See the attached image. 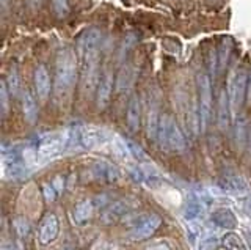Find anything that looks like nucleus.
Segmentation results:
<instances>
[{"label":"nucleus","mask_w":251,"mask_h":250,"mask_svg":"<svg viewBox=\"0 0 251 250\" xmlns=\"http://www.w3.org/2000/svg\"><path fill=\"white\" fill-rule=\"evenodd\" d=\"M13 225H14L16 233H18L21 238L27 236L28 231H30V223H28L27 219H24V217H18V219H16V221L13 222Z\"/></svg>","instance_id":"obj_25"},{"label":"nucleus","mask_w":251,"mask_h":250,"mask_svg":"<svg viewBox=\"0 0 251 250\" xmlns=\"http://www.w3.org/2000/svg\"><path fill=\"white\" fill-rule=\"evenodd\" d=\"M231 104H229V98H227V90L220 91V98H218V128L222 131H226L229 126L231 121Z\"/></svg>","instance_id":"obj_13"},{"label":"nucleus","mask_w":251,"mask_h":250,"mask_svg":"<svg viewBox=\"0 0 251 250\" xmlns=\"http://www.w3.org/2000/svg\"><path fill=\"white\" fill-rule=\"evenodd\" d=\"M223 246L226 249H229V250H239V249L243 247V242H242V239L237 236V234L229 233V234H226V236H225Z\"/></svg>","instance_id":"obj_24"},{"label":"nucleus","mask_w":251,"mask_h":250,"mask_svg":"<svg viewBox=\"0 0 251 250\" xmlns=\"http://www.w3.org/2000/svg\"><path fill=\"white\" fill-rule=\"evenodd\" d=\"M247 82H248V76L247 73L240 69H234L229 74V79H227V98H229V104H231V111L232 115H235L237 109L242 106L243 99H245V93H247Z\"/></svg>","instance_id":"obj_3"},{"label":"nucleus","mask_w":251,"mask_h":250,"mask_svg":"<svg viewBox=\"0 0 251 250\" xmlns=\"http://www.w3.org/2000/svg\"><path fill=\"white\" fill-rule=\"evenodd\" d=\"M6 87H8V91H10V95L16 96L19 93V74H18V69L16 68H11L10 71H8V76H6Z\"/></svg>","instance_id":"obj_23"},{"label":"nucleus","mask_w":251,"mask_h":250,"mask_svg":"<svg viewBox=\"0 0 251 250\" xmlns=\"http://www.w3.org/2000/svg\"><path fill=\"white\" fill-rule=\"evenodd\" d=\"M8 87H6V83L5 81L2 82V85H0V98H2V113L6 115L8 112Z\"/></svg>","instance_id":"obj_29"},{"label":"nucleus","mask_w":251,"mask_h":250,"mask_svg":"<svg viewBox=\"0 0 251 250\" xmlns=\"http://www.w3.org/2000/svg\"><path fill=\"white\" fill-rule=\"evenodd\" d=\"M220 187H223L226 191H245L247 183L245 179H242L240 176H226L223 179H220Z\"/></svg>","instance_id":"obj_20"},{"label":"nucleus","mask_w":251,"mask_h":250,"mask_svg":"<svg viewBox=\"0 0 251 250\" xmlns=\"http://www.w3.org/2000/svg\"><path fill=\"white\" fill-rule=\"evenodd\" d=\"M202 211H204V205L200 200H192L188 201V205L185 206L184 211V217L187 221H196L202 216Z\"/></svg>","instance_id":"obj_21"},{"label":"nucleus","mask_w":251,"mask_h":250,"mask_svg":"<svg viewBox=\"0 0 251 250\" xmlns=\"http://www.w3.org/2000/svg\"><path fill=\"white\" fill-rule=\"evenodd\" d=\"M245 132H247V121L245 118H239L237 124H235V143H237V148H240V150L245 146L248 140V136Z\"/></svg>","instance_id":"obj_22"},{"label":"nucleus","mask_w":251,"mask_h":250,"mask_svg":"<svg viewBox=\"0 0 251 250\" xmlns=\"http://www.w3.org/2000/svg\"><path fill=\"white\" fill-rule=\"evenodd\" d=\"M157 142L160 143L162 148L173 151H182L185 148V139L171 115H160Z\"/></svg>","instance_id":"obj_2"},{"label":"nucleus","mask_w":251,"mask_h":250,"mask_svg":"<svg viewBox=\"0 0 251 250\" xmlns=\"http://www.w3.org/2000/svg\"><path fill=\"white\" fill-rule=\"evenodd\" d=\"M93 173L96 175L98 179L105 183H116L120 179V170H118L113 164L107 161H98L93 166Z\"/></svg>","instance_id":"obj_11"},{"label":"nucleus","mask_w":251,"mask_h":250,"mask_svg":"<svg viewBox=\"0 0 251 250\" xmlns=\"http://www.w3.org/2000/svg\"><path fill=\"white\" fill-rule=\"evenodd\" d=\"M215 57H217V54L210 52V73L212 74H215Z\"/></svg>","instance_id":"obj_32"},{"label":"nucleus","mask_w":251,"mask_h":250,"mask_svg":"<svg viewBox=\"0 0 251 250\" xmlns=\"http://www.w3.org/2000/svg\"><path fill=\"white\" fill-rule=\"evenodd\" d=\"M198 95H200V111H201V131L207 128L212 116V83L207 74L201 73L198 76Z\"/></svg>","instance_id":"obj_4"},{"label":"nucleus","mask_w":251,"mask_h":250,"mask_svg":"<svg viewBox=\"0 0 251 250\" xmlns=\"http://www.w3.org/2000/svg\"><path fill=\"white\" fill-rule=\"evenodd\" d=\"M113 91V74L110 71H105L100 76V81L98 83V91H96V104L99 111H104L110 104V98H112Z\"/></svg>","instance_id":"obj_9"},{"label":"nucleus","mask_w":251,"mask_h":250,"mask_svg":"<svg viewBox=\"0 0 251 250\" xmlns=\"http://www.w3.org/2000/svg\"><path fill=\"white\" fill-rule=\"evenodd\" d=\"M210 221L214 222L217 226H220V228H226V230L234 228L235 223H237L235 216L232 214V211L226 209V208H220V209L214 211L210 216Z\"/></svg>","instance_id":"obj_16"},{"label":"nucleus","mask_w":251,"mask_h":250,"mask_svg":"<svg viewBox=\"0 0 251 250\" xmlns=\"http://www.w3.org/2000/svg\"><path fill=\"white\" fill-rule=\"evenodd\" d=\"M68 145V131L65 132H53L41 137L36 146V151L39 158H53L58 153H61Z\"/></svg>","instance_id":"obj_5"},{"label":"nucleus","mask_w":251,"mask_h":250,"mask_svg":"<svg viewBox=\"0 0 251 250\" xmlns=\"http://www.w3.org/2000/svg\"><path fill=\"white\" fill-rule=\"evenodd\" d=\"M127 213H129L127 203H126L124 200L123 201H115L113 205H110L104 211V214H102V221H104V223H115V222L120 221V219H123Z\"/></svg>","instance_id":"obj_15"},{"label":"nucleus","mask_w":251,"mask_h":250,"mask_svg":"<svg viewBox=\"0 0 251 250\" xmlns=\"http://www.w3.org/2000/svg\"><path fill=\"white\" fill-rule=\"evenodd\" d=\"M145 250H171V246L167 241H157V242H154V244L148 246Z\"/></svg>","instance_id":"obj_31"},{"label":"nucleus","mask_w":251,"mask_h":250,"mask_svg":"<svg viewBox=\"0 0 251 250\" xmlns=\"http://www.w3.org/2000/svg\"><path fill=\"white\" fill-rule=\"evenodd\" d=\"M78 136H80V146L85 150L100 146L107 142V132L104 129L94 128V126H78Z\"/></svg>","instance_id":"obj_7"},{"label":"nucleus","mask_w":251,"mask_h":250,"mask_svg":"<svg viewBox=\"0 0 251 250\" xmlns=\"http://www.w3.org/2000/svg\"><path fill=\"white\" fill-rule=\"evenodd\" d=\"M218 246H220L218 239L212 236V238H207V239H204L201 242V249L200 250H217Z\"/></svg>","instance_id":"obj_30"},{"label":"nucleus","mask_w":251,"mask_h":250,"mask_svg":"<svg viewBox=\"0 0 251 250\" xmlns=\"http://www.w3.org/2000/svg\"><path fill=\"white\" fill-rule=\"evenodd\" d=\"M248 150H250V154H251V126L248 128Z\"/></svg>","instance_id":"obj_33"},{"label":"nucleus","mask_w":251,"mask_h":250,"mask_svg":"<svg viewBox=\"0 0 251 250\" xmlns=\"http://www.w3.org/2000/svg\"><path fill=\"white\" fill-rule=\"evenodd\" d=\"M159 124H160V115H159V112H157V107L151 106L148 111V118H146V132H148L149 139L157 140Z\"/></svg>","instance_id":"obj_19"},{"label":"nucleus","mask_w":251,"mask_h":250,"mask_svg":"<svg viewBox=\"0 0 251 250\" xmlns=\"http://www.w3.org/2000/svg\"><path fill=\"white\" fill-rule=\"evenodd\" d=\"M133 81H135V71H133V68L130 65H124L116 76V91L124 93L130 90Z\"/></svg>","instance_id":"obj_17"},{"label":"nucleus","mask_w":251,"mask_h":250,"mask_svg":"<svg viewBox=\"0 0 251 250\" xmlns=\"http://www.w3.org/2000/svg\"><path fill=\"white\" fill-rule=\"evenodd\" d=\"M58 231H60V223H58V219L55 214H47L41 225H39V233H38V238L41 244H50L55 239L58 238Z\"/></svg>","instance_id":"obj_8"},{"label":"nucleus","mask_w":251,"mask_h":250,"mask_svg":"<svg viewBox=\"0 0 251 250\" xmlns=\"http://www.w3.org/2000/svg\"><path fill=\"white\" fill-rule=\"evenodd\" d=\"M160 223H162V219L157 214L140 216L137 223L133 225V228L130 231V239L132 241H145L148 238H151L157 231V228L160 226Z\"/></svg>","instance_id":"obj_6"},{"label":"nucleus","mask_w":251,"mask_h":250,"mask_svg":"<svg viewBox=\"0 0 251 250\" xmlns=\"http://www.w3.org/2000/svg\"><path fill=\"white\" fill-rule=\"evenodd\" d=\"M126 145H127V150H129V154L132 156V158H135L138 161H143L146 159V154L145 151L141 150V148L138 145H135L133 142H130V140H126Z\"/></svg>","instance_id":"obj_27"},{"label":"nucleus","mask_w":251,"mask_h":250,"mask_svg":"<svg viewBox=\"0 0 251 250\" xmlns=\"http://www.w3.org/2000/svg\"><path fill=\"white\" fill-rule=\"evenodd\" d=\"M22 112L24 118L28 124H35L38 120V104L35 96L31 95L30 90H24L22 93Z\"/></svg>","instance_id":"obj_14"},{"label":"nucleus","mask_w":251,"mask_h":250,"mask_svg":"<svg viewBox=\"0 0 251 250\" xmlns=\"http://www.w3.org/2000/svg\"><path fill=\"white\" fill-rule=\"evenodd\" d=\"M77 74V57L73 49H65L57 57V68H55V96H65L71 91L75 83Z\"/></svg>","instance_id":"obj_1"},{"label":"nucleus","mask_w":251,"mask_h":250,"mask_svg":"<svg viewBox=\"0 0 251 250\" xmlns=\"http://www.w3.org/2000/svg\"><path fill=\"white\" fill-rule=\"evenodd\" d=\"M43 192H44L46 203H53L58 197V191L55 189V186L52 183H44L43 184Z\"/></svg>","instance_id":"obj_26"},{"label":"nucleus","mask_w":251,"mask_h":250,"mask_svg":"<svg viewBox=\"0 0 251 250\" xmlns=\"http://www.w3.org/2000/svg\"><path fill=\"white\" fill-rule=\"evenodd\" d=\"M93 211H94V201L93 200L86 198V200L78 201L74 208V222L77 225H83L91 217Z\"/></svg>","instance_id":"obj_18"},{"label":"nucleus","mask_w":251,"mask_h":250,"mask_svg":"<svg viewBox=\"0 0 251 250\" xmlns=\"http://www.w3.org/2000/svg\"><path fill=\"white\" fill-rule=\"evenodd\" d=\"M53 2V10L55 13L58 14L60 18H65L68 11H69V6H68V0H52Z\"/></svg>","instance_id":"obj_28"},{"label":"nucleus","mask_w":251,"mask_h":250,"mask_svg":"<svg viewBox=\"0 0 251 250\" xmlns=\"http://www.w3.org/2000/svg\"><path fill=\"white\" fill-rule=\"evenodd\" d=\"M35 88H36L38 98L41 99L43 103L49 99L52 83H50V74L44 65H38L35 69Z\"/></svg>","instance_id":"obj_10"},{"label":"nucleus","mask_w":251,"mask_h":250,"mask_svg":"<svg viewBox=\"0 0 251 250\" xmlns=\"http://www.w3.org/2000/svg\"><path fill=\"white\" fill-rule=\"evenodd\" d=\"M140 120H141V106H140V99L137 95H132L127 104V112H126V121H127V126L130 132H137L140 128Z\"/></svg>","instance_id":"obj_12"}]
</instances>
